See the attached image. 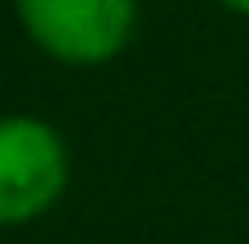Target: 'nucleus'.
Returning a JSON list of instances; mask_svg holds the SVG:
<instances>
[{"label": "nucleus", "mask_w": 249, "mask_h": 244, "mask_svg": "<svg viewBox=\"0 0 249 244\" xmlns=\"http://www.w3.org/2000/svg\"><path fill=\"white\" fill-rule=\"evenodd\" d=\"M222 5H226V9H235V14H245V18H249V0H222Z\"/></svg>", "instance_id": "7ed1b4c3"}, {"label": "nucleus", "mask_w": 249, "mask_h": 244, "mask_svg": "<svg viewBox=\"0 0 249 244\" xmlns=\"http://www.w3.org/2000/svg\"><path fill=\"white\" fill-rule=\"evenodd\" d=\"M70 184V147L37 115H0V230L28 226L60 203Z\"/></svg>", "instance_id": "f257e3e1"}, {"label": "nucleus", "mask_w": 249, "mask_h": 244, "mask_svg": "<svg viewBox=\"0 0 249 244\" xmlns=\"http://www.w3.org/2000/svg\"><path fill=\"white\" fill-rule=\"evenodd\" d=\"M28 37L60 65H107L124 51L139 0H14Z\"/></svg>", "instance_id": "f03ea898"}]
</instances>
